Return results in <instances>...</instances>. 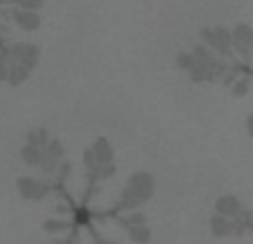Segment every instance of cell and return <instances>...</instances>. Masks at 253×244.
Masks as SVG:
<instances>
[{
  "mask_svg": "<svg viewBox=\"0 0 253 244\" xmlns=\"http://www.w3.org/2000/svg\"><path fill=\"white\" fill-rule=\"evenodd\" d=\"M69 175H71V162H62V164L58 166V178H60V182H67Z\"/></svg>",
  "mask_w": 253,
  "mask_h": 244,
  "instance_id": "4316f807",
  "label": "cell"
},
{
  "mask_svg": "<svg viewBox=\"0 0 253 244\" xmlns=\"http://www.w3.org/2000/svg\"><path fill=\"white\" fill-rule=\"evenodd\" d=\"M191 56H193V60H198V62H205V65H211V62L215 60L213 51H211L209 47H205V44H202V42L193 44V49H191Z\"/></svg>",
  "mask_w": 253,
  "mask_h": 244,
  "instance_id": "9a60e30c",
  "label": "cell"
},
{
  "mask_svg": "<svg viewBox=\"0 0 253 244\" xmlns=\"http://www.w3.org/2000/svg\"><path fill=\"white\" fill-rule=\"evenodd\" d=\"M4 53H7L9 62L22 65L29 71H34L40 60V49L31 42H16V44H11V47H4Z\"/></svg>",
  "mask_w": 253,
  "mask_h": 244,
  "instance_id": "3957f363",
  "label": "cell"
},
{
  "mask_svg": "<svg viewBox=\"0 0 253 244\" xmlns=\"http://www.w3.org/2000/svg\"><path fill=\"white\" fill-rule=\"evenodd\" d=\"M69 229H71V222H67L65 218H47L42 222V231L51 233V236H56V233H67Z\"/></svg>",
  "mask_w": 253,
  "mask_h": 244,
  "instance_id": "7c38bea8",
  "label": "cell"
},
{
  "mask_svg": "<svg viewBox=\"0 0 253 244\" xmlns=\"http://www.w3.org/2000/svg\"><path fill=\"white\" fill-rule=\"evenodd\" d=\"M16 189L20 193V198H25V200H42V198L49 196V189L51 187L31 178V175H20L16 180Z\"/></svg>",
  "mask_w": 253,
  "mask_h": 244,
  "instance_id": "277c9868",
  "label": "cell"
},
{
  "mask_svg": "<svg viewBox=\"0 0 253 244\" xmlns=\"http://www.w3.org/2000/svg\"><path fill=\"white\" fill-rule=\"evenodd\" d=\"M193 56H191V51H180L178 56H175V67H178L180 71H189L193 67Z\"/></svg>",
  "mask_w": 253,
  "mask_h": 244,
  "instance_id": "44dd1931",
  "label": "cell"
},
{
  "mask_svg": "<svg viewBox=\"0 0 253 244\" xmlns=\"http://www.w3.org/2000/svg\"><path fill=\"white\" fill-rule=\"evenodd\" d=\"M13 7L18 9H27V11H38L40 7L44 4V0H9Z\"/></svg>",
  "mask_w": 253,
  "mask_h": 244,
  "instance_id": "7402d4cb",
  "label": "cell"
},
{
  "mask_svg": "<svg viewBox=\"0 0 253 244\" xmlns=\"http://www.w3.org/2000/svg\"><path fill=\"white\" fill-rule=\"evenodd\" d=\"M247 131H249V135L253 138V114H249V118H247Z\"/></svg>",
  "mask_w": 253,
  "mask_h": 244,
  "instance_id": "f1b7e54d",
  "label": "cell"
},
{
  "mask_svg": "<svg viewBox=\"0 0 253 244\" xmlns=\"http://www.w3.org/2000/svg\"><path fill=\"white\" fill-rule=\"evenodd\" d=\"M187 74H189V78H191L196 84L207 82V65H205V62H198L196 60V62H193V67L187 71Z\"/></svg>",
  "mask_w": 253,
  "mask_h": 244,
  "instance_id": "e0dca14e",
  "label": "cell"
},
{
  "mask_svg": "<svg viewBox=\"0 0 253 244\" xmlns=\"http://www.w3.org/2000/svg\"><path fill=\"white\" fill-rule=\"evenodd\" d=\"M29 76H31V71L27 69V67L16 65V62H9V71H7V80H4V82H9L11 87H20Z\"/></svg>",
  "mask_w": 253,
  "mask_h": 244,
  "instance_id": "30bf717a",
  "label": "cell"
},
{
  "mask_svg": "<svg viewBox=\"0 0 253 244\" xmlns=\"http://www.w3.org/2000/svg\"><path fill=\"white\" fill-rule=\"evenodd\" d=\"M209 227H211V233L215 238H229V236H242L245 233V227L240 222L231 218H224V215H218L213 213L209 220Z\"/></svg>",
  "mask_w": 253,
  "mask_h": 244,
  "instance_id": "5b68a950",
  "label": "cell"
},
{
  "mask_svg": "<svg viewBox=\"0 0 253 244\" xmlns=\"http://www.w3.org/2000/svg\"><path fill=\"white\" fill-rule=\"evenodd\" d=\"M116 175V162H109V164H100L96 171V178L98 180H109Z\"/></svg>",
  "mask_w": 253,
  "mask_h": 244,
  "instance_id": "603a6c76",
  "label": "cell"
},
{
  "mask_svg": "<svg viewBox=\"0 0 253 244\" xmlns=\"http://www.w3.org/2000/svg\"><path fill=\"white\" fill-rule=\"evenodd\" d=\"M56 211H58V213H60V215H67V213H69V206H65V204H58V206H56Z\"/></svg>",
  "mask_w": 253,
  "mask_h": 244,
  "instance_id": "f546056e",
  "label": "cell"
},
{
  "mask_svg": "<svg viewBox=\"0 0 253 244\" xmlns=\"http://www.w3.org/2000/svg\"><path fill=\"white\" fill-rule=\"evenodd\" d=\"M89 220H91V213H89L84 206H80V209L76 211V222L78 224H89Z\"/></svg>",
  "mask_w": 253,
  "mask_h": 244,
  "instance_id": "83f0119b",
  "label": "cell"
},
{
  "mask_svg": "<svg viewBox=\"0 0 253 244\" xmlns=\"http://www.w3.org/2000/svg\"><path fill=\"white\" fill-rule=\"evenodd\" d=\"M213 36H215L213 51L218 53L220 58H233V47H231V29H227V27L218 25V27H213Z\"/></svg>",
  "mask_w": 253,
  "mask_h": 244,
  "instance_id": "ba28073f",
  "label": "cell"
},
{
  "mask_svg": "<svg viewBox=\"0 0 253 244\" xmlns=\"http://www.w3.org/2000/svg\"><path fill=\"white\" fill-rule=\"evenodd\" d=\"M83 162H84V166H87V169H89V171H93V173H96V171H98V160H96V156H93L91 147H89V149H84V156H83Z\"/></svg>",
  "mask_w": 253,
  "mask_h": 244,
  "instance_id": "d4e9b609",
  "label": "cell"
},
{
  "mask_svg": "<svg viewBox=\"0 0 253 244\" xmlns=\"http://www.w3.org/2000/svg\"><path fill=\"white\" fill-rule=\"evenodd\" d=\"M91 151H93V156H96V160H98V166L114 162V147H111V142L107 138H98L96 142H93Z\"/></svg>",
  "mask_w": 253,
  "mask_h": 244,
  "instance_id": "9c48e42d",
  "label": "cell"
},
{
  "mask_svg": "<svg viewBox=\"0 0 253 244\" xmlns=\"http://www.w3.org/2000/svg\"><path fill=\"white\" fill-rule=\"evenodd\" d=\"M0 2H7V0H0Z\"/></svg>",
  "mask_w": 253,
  "mask_h": 244,
  "instance_id": "4dcf8cb0",
  "label": "cell"
},
{
  "mask_svg": "<svg viewBox=\"0 0 253 244\" xmlns=\"http://www.w3.org/2000/svg\"><path fill=\"white\" fill-rule=\"evenodd\" d=\"M242 209H245V204L240 202V198L231 196V193H224V196H220L215 200V213L224 215V218H231V220L238 218Z\"/></svg>",
  "mask_w": 253,
  "mask_h": 244,
  "instance_id": "52a82bcc",
  "label": "cell"
},
{
  "mask_svg": "<svg viewBox=\"0 0 253 244\" xmlns=\"http://www.w3.org/2000/svg\"><path fill=\"white\" fill-rule=\"evenodd\" d=\"M7 71H9V60H7V53H4V49H2V51H0V82L7 80Z\"/></svg>",
  "mask_w": 253,
  "mask_h": 244,
  "instance_id": "484cf974",
  "label": "cell"
},
{
  "mask_svg": "<svg viewBox=\"0 0 253 244\" xmlns=\"http://www.w3.org/2000/svg\"><path fill=\"white\" fill-rule=\"evenodd\" d=\"M44 153H47V156H51L53 160L62 162V158H65V147H62L60 140L51 138V140L47 142V147H44Z\"/></svg>",
  "mask_w": 253,
  "mask_h": 244,
  "instance_id": "2e32d148",
  "label": "cell"
},
{
  "mask_svg": "<svg viewBox=\"0 0 253 244\" xmlns=\"http://www.w3.org/2000/svg\"><path fill=\"white\" fill-rule=\"evenodd\" d=\"M9 18H11L13 25H18V29L22 31H36L40 27V13L38 11H27V9H9L7 13Z\"/></svg>",
  "mask_w": 253,
  "mask_h": 244,
  "instance_id": "8992f818",
  "label": "cell"
},
{
  "mask_svg": "<svg viewBox=\"0 0 253 244\" xmlns=\"http://www.w3.org/2000/svg\"><path fill=\"white\" fill-rule=\"evenodd\" d=\"M200 40L205 47H209L213 51V42H215V36H213V27H202L200 29Z\"/></svg>",
  "mask_w": 253,
  "mask_h": 244,
  "instance_id": "cb8c5ba5",
  "label": "cell"
},
{
  "mask_svg": "<svg viewBox=\"0 0 253 244\" xmlns=\"http://www.w3.org/2000/svg\"><path fill=\"white\" fill-rule=\"evenodd\" d=\"M142 224H147V218H144V213H140V211H131V213L123 220V227L125 229H129V227H142Z\"/></svg>",
  "mask_w": 253,
  "mask_h": 244,
  "instance_id": "ffe728a7",
  "label": "cell"
},
{
  "mask_svg": "<svg viewBox=\"0 0 253 244\" xmlns=\"http://www.w3.org/2000/svg\"><path fill=\"white\" fill-rule=\"evenodd\" d=\"M231 47L247 65L253 60V27L249 22H238L231 29Z\"/></svg>",
  "mask_w": 253,
  "mask_h": 244,
  "instance_id": "7a4b0ae2",
  "label": "cell"
},
{
  "mask_svg": "<svg viewBox=\"0 0 253 244\" xmlns=\"http://www.w3.org/2000/svg\"><path fill=\"white\" fill-rule=\"evenodd\" d=\"M126 231H129V240L135 244H147L151 240V229L147 224H142V227H129Z\"/></svg>",
  "mask_w": 253,
  "mask_h": 244,
  "instance_id": "5bb4252c",
  "label": "cell"
},
{
  "mask_svg": "<svg viewBox=\"0 0 253 244\" xmlns=\"http://www.w3.org/2000/svg\"><path fill=\"white\" fill-rule=\"evenodd\" d=\"M20 158L27 166H38L40 160H42V149L34 147V144H25L20 149Z\"/></svg>",
  "mask_w": 253,
  "mask_h": 244,
  "instance_id": "8fae6325",
  "label": "cell"
},
{
  "mask_svg": "<svg viewBox=\"0 0 253 244\" xmlns=\"http://www.w3.org/2000/svg\"><path fill=\"white\" fill-rule=\"evenodd\" d=\"M156 191V180L149 175L147 171H138L126 180L123 196H120V209H135V206L144 204Z\"/></svg>",
  "mask_w": 253,
  "mask_h": 244,
  "instance_id": "6da1fadb",
  "label": "cell"
},
{
  "mask_svg": "<svg viewBox=\"0 0 253 244\" xmlns=\"http://www.w3.org/2000/svg\"><path fill=\"white\" fill-rule=\"evenodd\" d=\"M49 131L47 129H34V131H29L27 133V144H34V147H38V149H42L44 151V147H47V142H49Z\"/></svg>",
  "mask_w": 253,
  "mask_h": 244,
  "instance_id": "4fadbf2b",
  "label": "cell"
},
{
  "mask_svg": "<svg viewBox=\"0 0 253 244\" xmlns=\"http://www.w3.org/2000/svg\"><path fill=\"white\" fill-rule=\"evenodd\" d=\"M2 49H4V47H0V51H2Z\"/></svg>",
  "mask_w": 253,
  "mask_h": 244,
  "instance_id": "1f68e13d",
  "label": "cell"
},
{
  "mask_svg": "<svg viewBox=\"0 0 253 244\" xmlns=\"http://www.w3.org/2000/svg\"><path fill=\"white\" fill-rule=\"evenodd\" d=\"M249 82L251 80L247 78V76H238L236 80H233V84H231V93L233 96H247V91H249Z\"/></svg>",
  "mask_w": 253,
  "mask_h": 244,
  "instance_id": "d6986e66",
  "label": "cell"
},
{
  "mask_svg": "<svg viewBox=\"0 0 253 244\" xmlns=\"http://www.w3.org/2000/svg\"><path fill=\"white\" fill-rule=\"evenodd\" d=\"M40 171H42L44 175H56L58 173V166H60V162L53 160L51 156H47V153L42 151V160H40Z\"/></svg>",
  "mask_w": 253,
  "mask_h": 244,
  "instance_id": "ac0fdd59",
  "label": "cell"
}]
</instances>
